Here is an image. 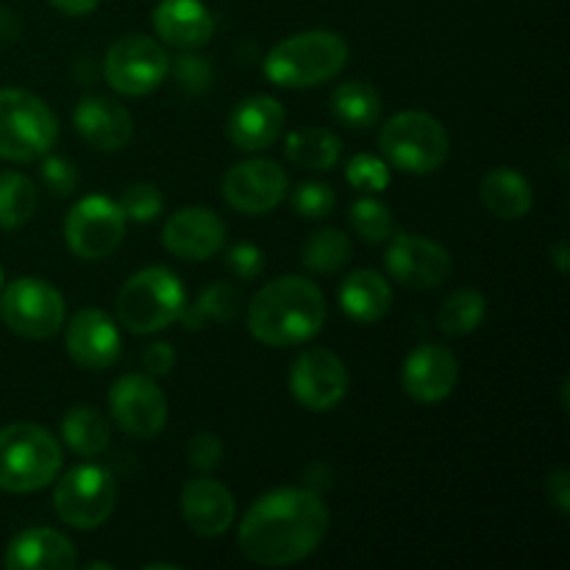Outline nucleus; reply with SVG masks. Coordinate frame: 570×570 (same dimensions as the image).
<instances>
[{
    "instance_id": "obj_1",
    "label": "nucleus",
    "mask_w": 570,
    "mask_h": 570,
    "mask_svg": "<svg viewBox=\"0 0 570 570\" xmlns=\"http://www.w3.org/2000/svg\"><path fill=\"white\" fill-rule=\"evenodd\" d=\"M328 532V510L309 488H282L248 507L239 551L265 568H284L315 554Z\"/></svg>"
},
{
    "instance_id": "obj_2",
    "label": "nucleus",
    "mask_w": 570,
    "mask_h": 570,
    "mask_svg": "<svg viewBox=\"0 0 570 570\" xmlns=\"http://www.w3.org/2000/svg\"><path fill=\"white\" fill-rule=\"evenodd\" d=\"M326 323V298L321 287L304 276H282L267 282L248 306V332L271 348L301 345Z\"/></svg>"
},
{
    "instance_id": "obj_3",
    "label": "nucleus",
    "mask_w": 570,
    "mask_h": 570,
    "mask_svg": "<svg viewBox=\"0 0 570 570\" xmlns=\"http://www.w3.org/2000/svg\"><path fill=\"white\" fill-rule=\"evenodd\" d=\"M348 42L334 31H301L265 56V78L284 89H309L332 81L348 65Z\"/></svg>"
},
{
    "instance_id": "obj_4",
    "label": "nucleus",
    "mask_w": 570,
    "mask_h": 570,
    "mask_svg": "<svg viewBox=\"0 0 570 570\" xmlns=\"http://www.w3.org/2000/svg\"><path fill=\"white\" fill-rule=\"evenodd\" d=\"M61 445L37 423L0 429V490L26 495L48 488L61 471Z\"/></svg>"
},
{
    "instance_id": "obj_5",
    "label": "nucleus",
    "mask_w": 570,
    "mask_h": 570,
    "mask_svg": "<svg viewBox=\"0 0 570 570\" xmlns=\"http://www.w3.org/2000/svg\"><path fill=\"white\" fill-rule=\"evenodd\" d=\"M59 139V120L39 95L28 89H0V159L28 165L48 156Z\"/></svg>"
},
{
    "instance_id": "obj_6",
    "label": "nucleus",
    "mask_w": 570,
    "mask_h": 570,
    "mask_svg": "<svg viewBox=\"0 0 570 570\" xmlns=\"http://www.w3.org/2000/svg\"><path fill=\"white\" fill-rule=\"evenodd\" d=\"M187 306L181 282L167 267H145L122 284L117 295V321L131 334H156L181 321Z\"/></svg>"
},
{
    "instance_id": "obj_7",
    "label": "nucleus",
    "mask_w": 570,
    "mask_h": 570,
    "mask_svg": "<svg viewBox=\"0 0 570 570\" xmlns=\"http://www.w3.org/2000/svg\"><path fill=\"white\" fill-rule=\"evenodd\" d=\"M379 148L395 170L429 176L449 159L451 142L449 131L438 117L426 111H399L384 122L379 134Z\"/></svg>"
},
{
    "instance_id": "obj_8",
    "label": "nucleus",
    "mask_w": 570,
    "mask_h": 570,
    "mask_svg": "<svg viewBox=\"0 0 570 570\" xmlns=\"http://www.w3.org/2000/svg\"><path fill=\"white\" fill-rule=\"evenodd\" d=\"M117 504V484L106 468L78 465L59 479L53 490L56 515L72 529L92 532L104 527Z\"/></svg>"
},
{
    "instance_id": "obj_9",
    "label": "nucleus",
    "mask_w": 570,
    "mask_h": 570,
    "mask_svg": "<svg viewBox=\"0 0 570 570\" xmlns=\"http://www.w3.org/2000/svg\"><path fill=\"white\" fill-rule=\"evenodd\" d=\"M0 317L26 340H48L65 326V295L42 278L22 276L3 289Z\"/></svg>"
},
{
    "instance_id": "obj_10",
    "label": "nucleus",
    "mask_w": 570,
    "mask_h": 570,
    "mask_svg": "<svg viewBox=\"0 0 570 570\" xmlns=\"http://www.w3.org/2000/svg\"><path fill=\"white\" fill-rule=\"evenodd\" d=\"M104 72L115 92L126 95V98H142L161 87L170 72V59L156 39L131 33L111 45L104 61Z\"/></svg>"
},
{
    "instance_id": "obj_11",
    "label": "nucleus",
    "mask_w": 570,
    "mask_h": 570,
    "mask_svg": "<svg viewBox=\"0 0 570 570\" xmlns=\"http://www.w3.org/2000/svg\"><path fill=\"white\" fill-rule=\"evenodd\" d=\"M126 234V215L120 204L104 195H87L70 209L65 220V239L81 259H106L115 254Z\"/></svg>"
},
{
    "instance_id": "obj_12",
    "label": "nucleus",
    "mask_w": 570,
    "mask_h": 570,
    "mask_svg": "<svg viewBox=\"0 0 570 570\" xmlns=\"http://www.w3.org/2000/svg\"><path fill=\"white\" fill-rule=\"evenodd\" d=\"M109 412L126 434L137 440H154L167 423V399L154 376L128 373L111 384Z\"/></svg>"
},
{
    "instance_id": "obj_13",
    "label": "nucleus",
    "mask_w": 570,
    "mask_h": 570,
    "mask_svg": "<svg viewBox=\"0 0 570 570\" xmlns=\"http://www.w3.org/2000/svg\"><path fill=\"white\" fill-rule=\"evenodd\" d=\"M289 390H293V399L306 410L328 412L348 393V371L332 351L309 348L293 362Z\"/></svg>"
},
{
    "instance_id": "obj_14",
    "label": "nucleus",
    "mask_w": 570,
    "mask_h": 570,
    "mask_svg": "<svg viewBox=\"0 0 570 570\" xmlns=\"http://www.w3.org/2000/svg\"><path fill=\"white\" fill-rule=\"evenodd\" d=\"M287 173L271 159H248L234 165L223 178V198L243 215H267L287 198Z\"/></svg>"
},
{
    "instance_id": "obj_15",
    "label": "nucleus",
    "mask_w": 570,
    "mask_h": 570,
    "mask_svg": "<svg viewBox=\"0 0 570 570\" xmlns=\"http://www.w3.org/2000/svg\"><path fill=\"white\" fill-rule=\"evenodd\" d=\"M384 267L401 287L434 289L451 276V254L434 239L417 237V234H399L387 245Z\"/></svg>"
},
{
    "instance_id": "obj_16",
    "label": "nucleus",
    "mask_w": 570,
    "mask_h": 570,
    "mask_svg": "<svg viewBox=\"0 0 570 570\" xmlns=\"http://www.w3.org/2000/svg\"><path fill=\"white\" fill-rule=\"evenodd\" d=\"M161 243L176 259H212L226 245V223L206 206H187L165 223Z\"/></svg>"
},
{
    "instance_id": "obj_17",
    "label": "nucleus",
    "mask_w": 570,
    "mask_h": 570,
    "mask_svg": "<svg viewBox=\"0 0 570 570\" xmlns=\"http://www.w3.org/2000/svg\"><path fill=\"white\" fill-rule=\"evenodd\" d=\"M460 382V362L445 345L426 343L412 351L401 371L406 395L421 404H440L454 393Z\"/></svg>"
},
{
    "instance_id": "obj_18",
    "label": "nucleus",
    "mask_w": 570,
    "mask_h": 570,
    "mask_svg": "<svg viewBox=\"0 0 570 570\" xmlns=\"http://www.w3.org/2000/svg\"><path fill=\"white\" fill-rule=\"evenodd\" d=\"M67 351L87 371H106L120 356V332L104 309H81L67 326Z\"/></svg>"
},
{
    "instance_id": "obj_19",
    "label": "nucleus",
    "mask_w": 570,
    "mask_h": 570,
    "mask_svg": "<svg viewBox=\"0 0 570 570\" xmlns=\"http://www.w3.org/2000/svg\"><path fill=\"white\" fill-rule=\"evenodd\" d=\"M181 515L200 538H217L232 529L237 504L234 495L215 479H193L181 490Z\"/></svg>"
},
{
    "instance_id": "obj_20",
    "label": "nucleus",
    "mask_w": 570,
    "mask_h": 570,
    "mask_svg": "<svg viewBox=\"0 0 570 570\" xmlns=\"http://www.w3.org/2000/svg\"><path fill=\"white\" fill-rule=\"evenodd\" d=\"M72 122H76V131L81 134L83 142L92 145L95 150H106V154L126 148L134 131L128 109L111 98L78 100Z\"/></svg>"
},
{
    "instance_id": "obj_21",
    "label": "nucleus",
    "mask_w": 570,
    "mask_h": 570,
    "mask_svg": "<svg viewBox=\"0 0 570 570\" xmlns=\"http://www.w3.org/2000/svg\"><path fill=\"white\" fill-rule=\"evenodd\" d=\"M284 106L271 95L245 98L228 117V139L245 154L265 150L282 137Z\"/></svg>"
},
{
    "instance_id": "obj_22",
    "label": "nucleus",
    "mask_w": 570,
    "mask_h": 570,
    "mask_svg": "<svg viewBox=\"0 0 570 570\" xmlns=\"http://www.w3.org/2000/svg\"><path fill=\"white\" fill-rule=\"evenodd\" d=\"M76 562V546L56 529H26L11 540L3 557L9 570H70Z\"/></svg>"
},
{
    "instance_id": "obj_23",
    "label": "nucleus",
    "mask_w": 570,
    "mask_h": 570,
    "mask_svg": "<svg viewBox=\"0 0 570 570\" xmlns=\"http://www.w3.org/2000/svg\"><path fill=\"white\" fill-rule=\"evenodd\" d=\"M154 28L178 50L204 48L215 33V20L200 0H161L154 11Z\"/></svg>"
},
{
    "instance_id": "obj_24",
    "label": "nucleus",
    "mask_w": 570,
    "mask_h": 570,
    "mask_svg": "<svg viewBox=\"0 0 570 570\" xmlns=\"http://www.w3.org/2000/svg\"><path fill=\"white\" fill-rule=\"evenodd\" d=\"M340 306L356 323H379L393 306V287L376 271H354L340 287Z\"/></svg>"
},
{
    "instance_id": "obj_25",
    "label": "nucleus",
    "mask_w": 570,
    "mask_h": 570,
    "mask_svg": "<svg viewBox=\"0 0 570 570\" xmlns=\"http://www.w3.org/2000/svg\"><path fill=\"white\" fill-rule=\"evenodd\" d=\"M482 204L488 206V212L499 220H521L532 212L534 195L532 184L527 176H521L512 167H495L488 176L482 178Z\"/></svg>"
},
{
    "instance_id": "obj_26",
    "label": "nucleus",
    "mask_w": 570,
    "mask_h": 570,
    "mask_svg": "<svg viewBox=\"0 0 570 570\" xmlns=\"http://www.w3.org/2000/svg\"><path fill=\"white\" fill-rule=\"evenodd\" d=\"M287 159L304 170H332L343 154V142L328 128H298L287 134Z\"/></svg>"
},
{
    "instance_id": "obj_27",
    "label": "nucleus",
    "mask_w": 570,
    "mask_h": 570,
    "mask_svg": "<svg viewBox=\"0 0 570 570\" xmlns=\"http://www.w3.org/2000/svg\"><path fill=\"white\" fill-rule=\"evenodd\" d=\"M61 438L72 454L95 460L109 445V423L95 406H72L61 421Z\"/></svg>"
},
{
    "instance_id": "obj_28",
    "label": "nucleus",
    "mask_w": 570,
    "mask_h": 570,
    "mask_svg": "<svg viewBox=\"0 0 570 570\" xmlns=\"http://www.w3.org/2000/svg\"><path fill=\"white\" fill-rule=\"evenodd\" d=\"M332 111L343 126L371 128L382 117V95L365 81H345L334 89Z\"/></svg>"
},
{
    "instance_id": "obj_29",
    "label": "nucleus",
    "mask_w": 570,
    "mask_h": 570,
    "mask_svg": "<svg viewBox=\"0 0 570 570\" xmlns=\"http://www.w3.org/2000/svg\"><path fill=\"white\" fill-rule=\"evenodd\" d=\"M351 250H354V245H351L348 234L340 232V228H321L304 243L301 262L315 276H332L348 265Z\"/></svg>"
},
{
    "instance_id": "obj_30",
    "label": "nucleus",
    "mask_w": 570,
    "mask_h": 570,
    "mask_svg": "<svg viewBox=\"0 0 570 570\" xmlns=\"http://www.w3.org/2000/svg\"><path fill=\"white\" fill-rule=\"evenodd\" d=\"M239 304H243V293L234 284H212L200 293V298L193 306H184L181 323L187 328H200L209 321L228 323L239 315Z\"/></svg>"
},
{
    "instance_id": "obj_31",
    "label": "nucleus",
    "mask_w": 570,
    "mask_h": 570,
    "mask_svg": "<svg viewBox=\"0 0 570 570\" xmlns=\"http://www.w3.org/2000/svg\"><path fill=\"white\" fill-rule=\"evenodd\" d=\"M37 212V187L28 176L14 170L0 173V228H22Z\"/></svg>"
},
{
    "instance_id": "obj_32",
    "label": "nucleus",
    "mask_w": 570,
    "mask_h": 570,
    "mask_svg": "<svg viewBox=\"0 0 570 570\" xmlns=\"http://www.w3.org/2000/svg\"><path fill=\"white\" fill-rule=\"evenodd\" d=\"M488 312V301L476 289H456L445 298L443 309H440L438 323L449 337H465V334L476 332Z\"/></svg>"
},
{
    "instance_id": "obj_33",
    "label": "nucleus",
    "mask_w": 570,
    "mask_h": 570,
    "mask_svg": "<svg viewBox=\"0 0 570 570\" xmlns=\"http://www.w3.org/2000/svg\"><path fill=\"white\" fill-rule=\"evenodd\" d=\"M351 226L367 243H384L393 237V212L376 198H360L351 206Z\"/></svg>"
},
{
    "instance_id": "obj_34",
    "label": "nucleus",
    "mask_w": 570,
    "mask_h": 570,
    "mask_svg": "<svg viewBox=\"0 0 570 570\" xmlns=\"http://www.w3.org/2000/svg\"><path fill=\"white\" fill-rule=\"evenodd\" d=\"M345 178L360 193H382L390 184V165L384 159H379V156L360 154L345 167Z\"/></svg>"
},
{
    "instance_id": "obj_35",
    "label": "nucleus",
    "mask_w": 570,
    "mask_h": 570,
    "mask_svg": "<svg viewBox=\"0 0 570 570\" xmlns=\"http://www.w3.org/2000/svg\"><path fill=\"white\" fill-rule=\"evenodd\" d=\"M120 209H122V215L131 217V220L150 223L161 215V209H165V200H161L159 187H154V184H148V181H139V184H131V187L122 193Z\"/></svg>"
},
{
    "instance_id": "obj_36",
    "label": "nucleus",
    "mask_w": 570,
    "mask_h": 570,
    "mask_svg": "<svg viewBox=\"0 0 570 570\" xmlns=\"http://www.w3.org/2000/svg\"><path fill=\"white\" fill-rule=\"evenodd\" d=\"M334 206H337V195L328 184L306 181L298 184V189L293 193V209L306 220H321V217L332 215Z\"/></svg>"
},
{
    "instance_id": "obj_37",
    "label": "nucleus",
    "mask_w": 570,
    "mask_h": 570,
    "mask_svg": "<svg viewBox=\"0 0 570 570\" xmlns=\"http://www.w3.org/2000/svg\"><path fill=\"white\" fill-rule=\"evenodd\" d=\"M173 72H176L178 87L187 89V92L198 95L209 87L212 81V65L204 59V56H178L176 65H173Z\"/></svg>"
},
{
    "instance_id": "obj_38",
    "label": "nucleus",
    "mask_w": 570,
    "mask_h": 570,
    "mask_svg": "<svg viewBox=\"0 0 570 570\" xmlns=\"http://www.w3.org/2000/svg\"><path fill=\"white\" fill-rule=\"evenodd\" d=\"M42 178L45 184H48L50 193L59 195V198H67V195L76 193L78 187L76 165H72L70 159H65V156H48L42 165Z\"/></svg>"
},
{
    "instance_id": "obj_39",
    "label": "nucleus",
    "mask_w": 570,
    "mask_h": 570,
    "mask_svg": "<svg viewBox=\"0 0 570 570\" xmlns=\"http://www.w3.org/2000/svg\"><path fill=\"white\" fill-rule=\"evenodd\" d=\"M226 265L234 276L243 278V282H250V278L262 276V271H265V254L256 245L239 243L226 254Z\"/></svg>"
},
{
    "instance_id": "obj_40",
    "label": "nucleus",
    "mask_w": 570,
    "mask_h": 570,
    "mask_svg": "<svg viewBox=\"0 0 570 570\" xmlns=\"http://www.w3.org/2000/svg\"><path fill=\"white\" fill-rule=\"evenodd\" d=\"M189 465L195 468V471L206 473L212 471V468L220 465L223 460V443L217 434H209V432H198L193 438V443H189Z\"/></svg>"
},
{
    "instance_id": "obj_41",
    "label": "nucleus",
    "mask_w": 570,
    "mask_h": 570,
    "mask_svg": "<svg viewBox=\"0 0 570 570\" xmlns=\"http://www.w3.org/2000/svg\"><path fill=\"white\" fill-rule=\"evenodd\" d=\"M142 367L148 376H167L176 367V348L170 343H154L145 348Z\"/></svg>"
},
{
    "instance_id": "obj_42",
    "label": "nucleus",
    "mask_w": 570,
    "mask_h": 570,
    "mask_svg": "<svg viewBox=\"0 0 570 570\" xmlns=\"http://www.w3.org/2000/svg\"><path fill=\"white\" fill-rule=\"evenodd\" d=\"M546 490H549L551 504H554L562 515H568L570 512V473L566 471V468H557V471L551 473Z\"/></svg>"
},
{
    "instance_id": "obj_43",
    "label": "nucleus",
    "mask_w": 570,
    "mask_h": 570,
    "mask_svg": "<svg viewBox=\"0 0 570 570\" xmlns=\"http://www.w3.org/2000/svg\"><path fill=\"white\" fill-rule=\"evenodd\" d=\"M100 0H50L53 9H59L67 17H87L98 9Z\"/></svg>"
},
{
    "instance_id": "obj_44",
    "label": "nucleus",
    "mask_w": 570,
    "mask_h": 570,
    "mask_svg": "<svg viewBox=\"0 0 570 570\" xmlns=\"http://www.w3.org/2000/svg\"><path fill=\"white\" fill-rule=\"evenodd\" d=\"M17 37H20V20H17L14 11L0 6V45L14 42Z\"/></svg>"
},
{
    "instance_id": "obj_45",
    "label": "nucleus",
    "mask_w": 570,
    "mask_h": 570,
    "mask_svg": "<svg viewBox=\"0 0 570 570\" xmlns=\"http://www.w3.org/2000/svg\"><path fill=\"white\" fill-rule=\"evenodd\" d=\"M554 265L560 273H568V245L566 239H560V243L554 245Z\"/></svg>"
},
{
    "instance_id": "obj_46",
    "label": "nucleus",
    "mask_w": 570,
    "mask_h": 570,
    "mask_svg": "<svg viewBox=\"0 0 570 570\" xmlns=\"http://www.w3.org/2000/svg\"><path fill=\"white\" fill-rule=\"evenodd\" d=\"M154 568H165V570H178V566H170V562H148L145 570H154Z\"/></svg>"
},
{
    "instance_id": "obj_47",
    "label": "nucleus",
    "mask_w": 570,
    "mask_h": 570,
    "mask_svg": "<svg viewBox=\"0 0 570 570\" xmlns=\"http://www.w3.org/2000/svg\"><path fill=\"white\" fill-rule=\"evenodd\" d=\"M3 282H6V273H3V265H0V289H3Z\"/></svg>"
}]
</instances>
